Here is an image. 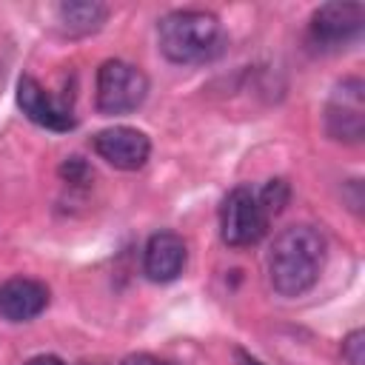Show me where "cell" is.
Returning a JSON list of instances; mask_svg holds the SVG:
<instances>
[{"instance_id":"2","label":"cell","mask_w":365,"mask_h":365,"mask_svg":"<svg viewBox=\"0 0 365 365\" xmlns=\"http://www.w3.org/2000/svg\"><path fill=\"white\" fill-rule=\"evenodd\" d=\"M160 51L180 66L208 63L225 46V31L217 14L202 9H177L157 23Z\"/></svg>"},{"instance_id":"15","label":"cell","mask_w":365,"mask_h":365,"mask_svg":"<svg viewBox=\"0 0 365 365\" xmlns=\"http://www.w3.org/2000/svg\"><path fill=\"white\" fill-rule=\"evenodd\" d=\"M120 365H171V362H165V359H160V356H151V354H131V356H125Z\"/></svg>"},{"instance_id":"8","label":"cell","mask_w":365,"mask_h":365,"mask_svg":"<svg viewBox=\"0 0 365 365\" xmlns=\"http://www.w3.org/2000/svg\"><path fill=\"white\" fill-rule=\"evenodd\" d=\"M17 106L40 128H48V131H71L74 128L71 111L63 103H57L31 74H23L17 80Z\"/></svg>"},{"instance_id":"12","label":"cell","mask_w":365,"mask_h":365,"mask_svg":"<svg viewBox=\"0 0 365 365\" xmlns=\"http://www.w3.org/2000/svg\"><path fill=\"white\" fill-rule=\"evenodd\" d=\"M288 197H291V191H288V182L285 180H271L262 191H257V200H259V205L265 208L268 217L279 214L282 205L288 202Z\"/></svg>"},{"instance_id":"11","label":"cell","mask_w":365,"mask_h":365,"mask_svg":"<svg viewBox=\"0 0 365 365\" xmlns=\"http://www.w3.org/2000/svg\"><path fill=\"white\" fill-rule=\"evenodd\" d=\"M108 17V9L103 3H88V0H74V3H60L57 6V20L66 34L83 37L97 31Z\"/></svg>"},{"instance_id":"7","label":"cell","mask_w":365,"mask_h":365,"mask_svg":"<svg viewBox=\"0 0 365 365\" xmlns=\"http://www.w3.org/2000/svg\"><path fill=\"white\" fill-rule=\"evenodd\" d=\"M94 151L120 171H137L151 154V140L131 125H111L94 134Z\"/></svg>"},{"instance_id":"6","label":"cell","mask_w":365,"mask_h":365,"mask_svg":"<svg viewBox=\"0 0 365 365\" xmlns=\"http://www.w3.org/2000/svg\"><path fill=\"white\" fill-rule=\"evenodd\" d=\"M325 128L334 140L359 143L365 134V103H362V80L348 77L342 80L328 106H325Z\"/></svg>"},{"instance_id":"4","label":"cell","mask_w":365,"mask_h":365,"mask_svg":"<svg viewBox=\"0 0 365 365\" xmlns=\"http://www.w3.org/2000/svg\"><path fill=\"white\" fill-rule=\"evenodd\" d=\"M268 214L257 200V191L237 185L220 205V237L231 248H251L268 231Z\"/></svg>"},{"instance_id":"17","label":"cell","mask_w":365,"mask_h":365,"mask_svg":"<svg viewBox=\"0 0 365 365\" xmlns=\"http://www.w3.org/2000/svg\"><path fill=\"white\" fill-rule=\"evenodd\" d=\"M234 354H237V362H240V365H262V362H259L257 356H251V354H245L242 348H237Z\"/></svg>"},{"instance_id":"10","label":"cell","mask_w":365,"mask_h":365,"mask_svg":"<svg viewBox=\"0 0 365 365\" xmlns=\"http://www.w3.org/2000/svg\"><path fill=\"white\" fill-rule=\"evenodd\" d=\"M48 305V288L31 277H11L0 285V317L9 322H29Z\"/></svg>"},{"instance_id":"3","label":"cell","mask_w":365,"mask_h":365,"mask_svg":"<svg viewBox=\"0 0 365 365\" xmlns=\"http://www.w3.org/2000/svg\"><path fill=\"white\" fill-rule=\"evenodd\" d=\"M145 94H148V77L134 63L106 60L97 68L94 97H97V108L103 114H128V111H137L143 106Z\"/></svg>"},{"instance_id":"1","label":"cell","mask_w":365,"mask_h":365,"mask_svg":"<svg viewBox=\"0 0 365 365\" xmlns=\"http://www.w3.org/2000/svg\"><path fill=\"white\" fill-rule=\"evenodd\" d=\"M325 237L319 228L299 222L282 228L268 251V279L282 297H302L314 288L325 265Z\"/></svg>"},{"instance_id":"5","label":"cell","mask_w":365,"mask_h":365,"mask_svg":"<svg viewBox=\"0 0 365 365\" xmlns=\"http://www.w3.org/2000/svg\"><path fill=\"white\" fill-rule=\"evenodd\" d=\"M365 20L362 3H325L311 14V43L322 51H334L345 43H351Z\"/></svg>"},{"instance_id":"14","label":"cell","mask_w":365,"mask_h":365,"mask_svg":"<svg viewBox=\"0 0 365 365\" xmlns=\"http://www.w3.org/2000/svg\"><path fill=\"white\" fill-rule=\"evenodd\" d=\"M60 174H63V177H68L71 182H77L80 177H86V174H88V168H86V163H83L80 157H71L68 163H63V168H60Z\"/></svg>"},{"instance_id":"13","label":"cell","mask_w":365,"mask_h":365,"mask_svg":"<svg viewBox=\"0 0 365 365\" xmlns=\"http://www.w3.org/2000/svg\"><path fill=\"white\" fill-rule=\"evenodd\" d=\"M342 359L348 365H365V331H351L342 342Z\"/></svg>"},{"instance_id":"16","label":"cell","mask_w":365,"mask_h":365,"mask_svg":"<svg viewBox=\"0 0 365 365\" xmlns=\"http://www.w3.org/2000/svg\"><path fill=\"white\" fill-rule=\"evenodd\" d=\"M26 365H66V362H63V359H57V356H51V354H40V356L29 359Z\"/></svg>"},{"instance_id":"9","label":"cell","mask_w":365,"mask_h":365,"mask_svg":"<svg viewBox=\"0 0 365 365\" xmlns=\"http://www.w3.org/2000/svg\"><path fill=\"white\" fill-rule=\"evenodd\" d=\"M185 259H188V248H185L182 237H177L174 231L151 234L143 248V271L151 282L177 279L185 268Z\"/></svg>"}]
</instances>
